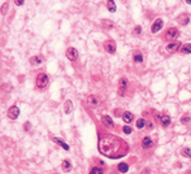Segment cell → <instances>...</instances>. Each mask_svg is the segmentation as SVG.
Masks as SVG:
<instances>
[{
  "mask_svg": "<svg viewBox=\"0 0 191 174\" xmlns=\"http://www.w3.org/2000/svg\"><path fill=\"white\" fill-rule=\"evenodd\" d=\"M52 140H54V142H55L56 144H59V146H60L62 149H65V151H69V146H68V144L64 142V140H61L60 138H57V136H54V138H52Z\"/></svg>",
  "mask_w": 191,
  "mask_h": 174,
  "instance_id": "obj_17",
  "label": "cell"
},
{
  "mask_svg": "<svg viewBox=\"0 0 191 174\" xmlns=\"http://www.w3.org/2000/svg\"><path fill=\"white\" fill-rule=\"evenodd\" d=\"M137 129H144V127H147V121L146 118H138L137 120V123H135Z\"/></svg>",
  "mask_w": 191,
  "mask_h": 174,
  "instance_id": "obj_20",
  "label": "cell"
},
{
  "mask_svg": "<svg viewBox=\"0 0 191 174\" xmlns=\"http://www.w3.org/2000/svg\"><path fill=\"white\" fill-rule=\"evenodd\" d=\"M186 3H187V4H190V5H191V1H186Z\"/></svg>",
  "mask_w": 191,
  "mask_h": 174,
  "instance_id": "obj_36",
  "label": "cell"
},
{
  "mask_svg": "<svg viewBox=\"0 0 191 174\" xmlns=\"http://www.w3.org/2000/svg\"><path fill=\"white\" fill-rule=\"evenodd\" d=\"M163 26H164L163 18H156L155 22L152 24V26H151V32H152V34H156V32H159L161 29H163Z\"/></svg>",
  "mask_w": 191,
  "mask_h": 174,
  "instance_id": "obj_8",
  "label": "cell"
},
{
  "mask_svg": "<svg viewBox=\"0 0 191 174\" xmlns=\"http://www.w3.org/2000/svg\"><path fill=\"white\" fill-rule=\"evenodd\" d=\"M117 169L120 173H127L129 172V165H127L126 162H121L117 165Z\"/></svg>",
  "mask_w": 191,
  "mask_h": 174,
  "instance_id": "obj_22",
  "label": "cell"
},
{
  "mask_svg": "<svg viewBox=\"0 0 191 174\" xmlns=\"http://www.w3.org/2000/svg\"><path fill=\"white\" fill-rule=\"evenodd\" d=\"M98 149L101 155L111 157V159H120L126 156L129 146L121 138H117L112 134H99V143Z\"/></svg>",
  "mask_w": 191,
  "mask_h": 174,
  "instance_id": "obj_1",
  "label": "cell"
},
{
  "mask_svg": "<svg viewBox=\"0 0 191 174\" xmlns=\"http://www.w3.org/2000/svg\"><path fill=\"white\" fill-rule=\"evenodd\" d=\"M64 112L65 114H70L72 112H73V103H72V100H65L64 103Z\"/></svg>",
  "mask_w": 191,
  "mask_h": 174,
  "instance_id": "obj_16",
  "label": "cell"
},
{
  "mask_svg": "<svg viewBox=\"0 0 191 174\" xmlns=\"http://www.w3.org/2000/svg\"><path fill=\"white\" fill-rule=\"evenodd\" d=\"M155 116H156V118L159 120L160 126H161V127H164V129L169 127V126H170V123H172V118L168 116V114H165V113H156Z\"/></svg>",
  "mask_w": 191,
  "mask_h": 174,
  "instance_id": "obj_4",
  "label": "cell"
},
{
  "mask_svg": "<svg viewBox=\"0 0 191 174\" xmlns=\"http://www.w3.org/2000/svg\"><path fill=\"white\" fill-rule=\"evenodd\" d=\"M54 174H57V173H54Z\"/></svg>",
  "mask_w": 191,
  "mask_h": 174,
  "instance_id": "obj_37",
  "label": "cell"
},
{
  "mask_svg": "<svg viewBox=\"0 0 191 174\" xmlns=\"http://www.w3.org/2000/svg\"><path fill=\"white\" fill-rule=\"evenodd\" d=\"M107 8H108V11L112 12V13H114L116 12V3L114 1H107Z\"/></svg>",
  "mask_w": 191,
  "mask_h": 174,
  "instance_id": "obj_25",
  "label": "cell"
},
{
  "mask_svg": "<svg viewBox=\"0 0 191 174\" xmlns=\"http://www.w3.org/2000/svg\"><path fill=\"white\" fill-rule=\"evenodd\" d=\"M177 21H178V24H179V25L186 26V25L190 22V17H189L187 14H179L178 17H177Z\"/></svg>",
  "mask_w": 191,
  "mask_h": 174,
  "instance_id": "obj_15",
  "label": "cell"
},
{
  "mask_svg": "<svg viewBox=\"0 0 191 174\" xmlns=\"http://www.w3.org/2000/svg\"><path fill=\"white\" fill-rule=\"evenodd\" d=\"M61 169H62V172L69 173L72 170V162L69 161V160H64V161L61 162Z\"/></svg>",
  "mask_w": 191,
  "mask_h": 174,
  "instance_id": "obj_18",
  "label": "cell"
},
{
  "mask_svg": "<svg viewBox=\"0 0 191 174\" xmlns=\"http://www.w3.org/2000/svg\"><path fill=\"white\" fill-rule=\"evenodd\" d=\"M181 53L183 55H190L191 53V43H187V44H183L179 50Z\"/></svg>",
  "mask_w": 191,
  "mask_h": 174,
  "instance_id": "obj_21",
  "label": "cell"
},
{
  "mask_svg": "<svg viewBox=\"0 0 191 174\" xmlns=\"http://www.w3.org/2000/svg\"><path fill=\"white\" fill-rule=\"evenodd\" d=\"M150 173H151V170L148 169V168H146V169L142 170V173H140V174H150Z\"/></svg>",
  "mask_w": 191,
  "mask_h": 174,
  "instance_id": "obj_32",
  "label": "cell"
},
{
  "mask_svg": "<svg viewBox=\"0 0 191 174\" xmlns=\"http://www.w3.org/2000/svg\"><path fill=\"white\" fill-rule=\"evenodd\" d=\"M48 83H49V78L47 74L39 73L37 77H35V86H37V88H39V90H44V88L48 86Z\"/></svg>",
  "mask_w": 191,
  "mask_h": 174,
  "instance_id": "obj_2",
  "label": "cell"
},
{
  "mask_svg": "<svg viewBox=\"0 0 191 174\" xmlns=\"http://www.w3.org/2000/svg\"><path fill=\"white\" fill-rule=\"evenodd\" d=\"M42 62H43V60H42V57H39V56H33L30 58V64L31 65H41Z\"/></svg>",
  "mask_w": 191,
  "mask_h": 174,
  "instance_id": "obj_23",
  "label": "cell"
},
{
  "mask_svg": "<svg viewBox=\"0 0 191 174\" xmlns=\"http://www.w3.org/2000/svg\"><path fill=\"white\" fill-rule=\"evenodd\" d=\"M101 25H103L105 29H112V27H113V22L108 21V19H103V22H101Z\"/></svg>",
  "mask_w": 191,
  "mask_h": 174,
  "instance_id": "obj_27",
  "label": "cell"
},
{
  "mask_svg": "<svg viewBox=\"0 0 191 174\" xmlns=\"http://www.w3.org/2000/svg\"><path fill=\"white\" fill-rule=\"evenodd\" d=\"M142 26H135V27H134V35H140V34H142Z\"/></svg>",
  "mask_w": 191,
  "mask_h": 174,
  "instance_id": "obj_30",
  "label": "cell"
},
{
  "mask_svg": "<svg viewBox=\"0 0 191 174\" xmlns=\"http://www.w3.org/2000/svg\"><path fill=\"white\" fill-rule=\"evenodd\" d=\"M181 43L179 42H172V43H169L166 45V51L169 52V53H174V52H178L181 50Z\"/></svg>",
  "mask_w": 191,
  "mask_h": 174,
  "instance_id": "obj_11",
  "label": "cell"
},
{
  "mask_svg": "<svg viewBox=\"0 0 191 174\" xmlns=\"http://www.w3.org/2000/svg\"><path fill=\"white\" fill-rule=\"evenodd\" d=\"M178 35H179L178 29H177V27H169V29H166V30H165V34H164V39L172 43L173 40H176V39L178 38Z\"/></svg>",
  "mask_w": 191,
  "mask_h": 174,
  "instance_id": "obj_3",
  "label": "cell"
},
{
  "mask_svg": "<svg viewBox=\"0 0 191 174\" xmlns=\"http://www.w3.org/2000/svg\"><path fill=\"white\" fill-rule=\"evenodd\" d=\"M109 174H118V173H116V172H112V173H109Z\"/></svg>",
  "mask_w": 191,
  "mask_h": 174,
  "instance_id": "obj_35",
  "label": "cell"
},
{
  "mask_svg": "<svg viewBox=\"0 0 191 174\" xmlns=\"http://www.w3.org/2000/svg\"><path fill=\"white\" fill-rule=\"evenodd\" d=\"M87 103H88V105H91V107H96L99 105V97L98 96H95V95H90V96H87Z\"/></svg>",
  "mask_w": 191,
  "mask_h": 174,
  "instance_id": "obj_14",
  "label": "cell"
},
{
  "mask_svg": "<svg viewBox=\"0 0 191 174\" xmlns=\"http://www.w3.org/2000/svg\"><path fill=\"white\" fill-rule=\"evenodd\" d=\"M181 153H182L186 159H191V148H189V147H185V148L181 149Z\"/></svg>",
  "mask_w": 191,
  "mask_h": 174,
  "instance_id": "obj_24",
  "label": "cell"
},
{
  "mask_svg": "<svg viewBox=\"0 0 191 174\" xmlns=\"http://www.w3.org/2000/svg\"><path fill=\"white\" fill-rule=\"evenodd\" d=\"M14 4L17 5V6H21V5H24V1H17V0H16V1H14Z\"/></svg>",
  "mask_w": 191,
  "mask_h": 174,
  "instance_id": "obj_34",
  "label": "cell"
},
{
  "mask_svg": "<svg viewBox=\"0 0 191 174\" xmlns=\"http://www.w3.org/2000/svg\"><path fill=\"white\" fill-rule=\"evenodd\" d=\"M101 123H103V126L105 129L108 130H113L114 129V122L113 120L111 118V116H103L101 117Z\"/></svg>",
  "mask_w": 191,
  "mask_h": 174,
  "instance_id": "obj_10",
  "label": "cell"
},
{
  "mask_svg": "<svg viewBox=\"0 0 191 174\" xmlns=\"http://www.w3.org/2000/svg\"><path fill=\"white\" fill-rule=\"evenodd\" d=\"M24 129H25V130H29V129H30V122H25Z\"/></svg>",
  "mask_w": 191,
  "mask_h": 174,
  "instance_id": "obj_33",
  "label": "cell"
},
{
  "mask_svg": "<svg viewBox=\"0 0 191 174\" xmlns=\"http://www.w3.org/2000/svg\"><path fill=\"white\" fill-rule=\"evenodd\" d=\"M65 55H67V57L69 58V61H72V62H75V61L78 60V57H80V53H78V51L75 50L74 47L67 48V52H65Z\"/></svg>",
  "mask_w": 191,
  "mask_h": 174,
  "instance_id": "obj_6",
  "label": "cell"
},
{
  "mask_svg": "<svg viewBox=\"0 0 191 174\" xmlns=\"http://www.w3.org/2000/svg\"><path fill=\"white\" fill-rule=\"evenodd\" d=\"M122 131H124V134H131V133H133V129H131V126L125 125V126L122 127Z\"/></svg>",
  "mask_w": 191,
  "mask_h": 174,
  "instance_id": "obj_29",
  "label": "cell"
},
{
  "mask_svg": "<svg viewBox=\"0 0 191 174\" xmlns=\"http://www.w3.org/2000/svg\"><path fill=\"white\" fill-rule=\"evenodd\" d=\"M127 86H129V82H127L126 78H121L120 82H118V90H117L120 96H125V95H126Z\"/></svg>",
  "mask_w": 191,
  "mask_h": 174,
  "instance_id": "obj_5",
  "label": "cell"
},
{
  "mask_svg": "<svg viewBox=\"0 0 191 174\" xmlns=\"http://www.w3.org/2000/svg\"><path fill=\"white\" fill-rule=\"evenodd\" d=\"M133 60H134L135 64H140V62H143V55L140 53V52L135 51L134 52V55H133Z\"/></svg>",
  "mask_w": 191,
  "mask_h": 174,
  "instance_id": "obj_19",
  "label": "cell"
},
{
  "mask_svg": "<svg viewBox=\"0 0 191 174\" xmlns=\"http://www.w3.org/2000/svg\"><path fill=\"white\" fill-rule=\"evenodd\" d=\"M179 121H181V123H190V122H191V117L187 116V114H185V116L181 117Z\"/></svg>",
  "mask_w": 191,
  "mask_h": 174,
  "instance_id": "obj_28",
  "label": "cell"
},
{
  "mask_svg": "<svg viewBox=\"0 0 191 174\" xmlns=\"http://www.w3.org/2000/svg\"><path fill=\"white\" fill-rule=\"evenodd\" d=\"M122 120H124L125 123H131L134 120V114L131 112H129V110H126V112L122 113Z\"/></svg>",
  "mask_w": 191,
  "mask_h": 174,
  "instance_id": "obj_13",
  "label": "cell"
},
{
  "mask_svg": "<svg viewBox=\"0 0 191 174\" xmlns=\"http://www.w3.org/2000/svg\"><path fill=\"white\" fill-rule=\"evenodd\" d=\"M147 129H153V123L151 122V121H147Z\"/></svg>",
  "mask_w": 191,
  "mask_h": 174,
  "instance_id": "obj_31",
  "label": "cell"
},
{
  "mask_svg": "<svg viewBox=\"0 0 191 174\" xmlns=\"http://www.w3.org/2000/svg\"><path fill=\"white\" fill-rule=\"evenodd\" d=\"M153 146V140L150 136H144L142 139V148L143 149H150Z\"/></svg>",
  "mask_w": 191,
  "mask_h": 174,
  "instance_id": "obj_12",
  "label": "cell"
},
{
  "mask_svg": "<svg viewBox=\"0 0 191 174\" xmlns=\"http://www.w3.org/2000/svg\"><path fill=\"white\" fill-rule=\"evenodd\" d=\"M90 174H103V169L99 168V166H94V168L90 170Z\"/></svg>",
  "mask_w": 191,
  "mask_h": 174,
  "instance_id": "obj_26",
  "label": "cell"
},
{
  "mask_svg": "<svg viewBox=\"0 0 191 174\" xmlns=\"http://www.w3.org/2000/svg\"><path fill=\"white\" fill-rule=\"evenodd\" d=\"M7 116H8L9 120H17L20 116V108L17 105H12L8 108L7 110Z\"/></svg>",
  "mask_w": 191,
  "mask_h": 174,
  "instance_id": "obj_7",
  "label": "cell"
},
{
  "mask_svg": "<svg viewBox=\"0 0 191 174\" xmlns=\"http://www.w3.org/2000/svg\"><path fill=\"white\" fill-rule=\"evenodd\" d=\"M104 50L108 52V53L113 55L114 52H116V43H114V40H112V39H108V40L104 42Z\"/></svg>",
  "mask_w": 191,
  "mask_h": 174,
  "instance_id": "obj_9",
  "label": "cell"
}]
</instances>
